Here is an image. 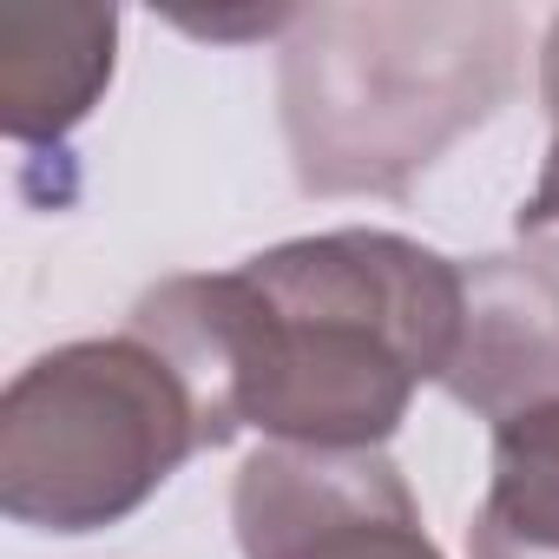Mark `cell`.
Masks as SVG:
<instances>
[{
	"instance_id": "cell-2",
	"label": "cell",
	"mask_w": 559,
	"mask_h": 559,
	"mask_svg": "<svg viewBox=\"0 0 559 559\" xmlns=\"http://www.w3.org/2000/svg\"><path fill=\"white\" fill-rule=\"evenodd\" d=\"M526 73L500 0H317L276 40V119L310 198H408Z\"/></svg>"
},
{
	"instance_id": "cell-8",
	"label": "cell",
	"mask_w": 559,
	"mask_h": 559,
	"mask_svg": "<svg viewBox=\"0 0 559 559\" xmlns=\"http://www.w3.org/2000/svg\"><path fill=\"white\" fill-rule=\"evenodd\" d=\"M539 99H546V119H552V139H546V165L533 178V191L520 198L513 211V230L526 243V257L552 263L559 270V14L539 40Z\"/></svg>"
},
{
	"instance_id": "cell-4",
	"label": "cell",
	"mask_w": 559,
	"mask_h": 559,
	"mask_svg": "<svg viewBox=\"0 0 559 559\" xmlns=\"http://www.w3.org/2000/svg\"><path fill=\"white\" fill-rule=\"evenodd\" d=\"M243 559H441L389 448H250L230 480Z\"/></svg>"
},
{
	"instance_id": "cell-6",
	"label": "cell",
	"mask_w": 559,
	"mask_h": 559,
	"mask_svg": "<svg viewBox=\"0 0 559 559\" xmlns=\"http://www.w3.org/2000/svg\"><path fill=\"white\" fill-rule=\"evenodd\" d=\"M119 67V8L99 0H0V132L21 152L67 158Z\"/></svg>"
},
{
	"instance_id": "cell-3",
	"label": "cell",
	"mask_w": 559,
	"mask_h": 559,
	"mask_svg": "<svg viewBox=\"0 0 559 559\" xmlns=\"http://www.w3.org/2000/svg\"><path fill=\"white\" fill-rule=\"evenodd\" d=\"M191 454H204L198 402L132 330L60 343L0 395V513L27 533H106Z\"/></svg>"
},
{
	"instance_id": "cell-7",
	"label": "cell",
	"mask_w": 559,
	"mask_h": 559,
	"mask_svg": "<svg viewBox=\"0 0 559 559\" xmlns=\"http://www.w3.org/2000/svg\"><path fill=\"white\" fill-rule=\"evenodd\" d=\"M467 559H559V402L493 428Z\"/></svg>"
},
{
	"instance_id": "cell-1",
	"label": "cell",
	"mask_w": 559,
	"mask_h": 559,
	"mask_svg": "<svg viewBox=\"0 0 559 559\" xmlns=\"http://www.w3.org/2000/svg\"><path fill=\"white\" fill-rule=\"evenodd\" d=\"M461 257L402 230H317L237 270L152 284L126 330L191 389L204 448L263 435L276 448H389L415 389L448 376L461 343Z\"/></svg>"
},
{
	"instance_id": "cell-5",
	"label": "cell",
	"mask_w": 559,
	"mask_h": 559,
	"mask_svg": "<svg viewBox=\"0 0 559 559\" xmlns=\"http://www.w3.org/2000/svg\"><path fill=\"white\" fill-rule=\"evenodd\" d=\"M461 343L441 389L480 415L513 421L559 402V270L539 257H461Z\"/></svg>"
},
{
	"instance_id": "cell-9",
	"label": "cell",
	"mask_w": 559,
	"mask_h": 559,
	"mask_svg": "<svg viewBox=\"0 0 559 559\" xmlns=\"http://www.w3.org/2000/svg\"><path fill=\"white\" fill-rule=\"evenodd\" d=\"M165 21L185 27V34H204V40H237V34H276L284 40L297 27V8H230V14H185V8H171Z\"/></svg>"
}]
</instances>
